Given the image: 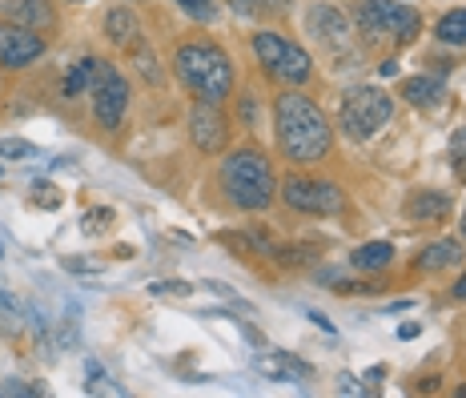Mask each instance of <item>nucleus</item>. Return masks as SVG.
<instances>
[{
  "mask_svg": "<svg viewBox=\"0 0 466 398\" xmlns=\"http://www.w3.org/2000/svg\"><path fill=\"white\" fill-rule=\"evenodd\" d=\"M338 394H366V386L358 383L354 374H342V378H338Z\"/></svg>",
  "mask_w": 466,
  "mask_h": 398,
  "instance_id": "obj_29",
  "label": "nucleus"
},
{
  "mask_svg": "<svg viewBox=\"0 0 466 398\" xmlns=\"http://www.w3.org/2000/svg\"><path fill=\"white\" fill-rule=\"evenodd\" d=\"M85 391H89V394H125L109 374H101V366H96V362H89V383H85Z\"/></svg>",
  "mask_w": 466,
  "mask_h": 398,
  "instance_id": "obj_23",
  "label": "nucleus"
},
{
  "mask_svg": "<svg viewBox=\"0 0 466 398\" xmlns=\"http://www.w3.org/2000/svg\"><path fill=\"white\" fill-rule=\"evenodd\" d=\"M93 65H96L93 56H85V61H76L73 69L65 73V85H61V93L69 97V101H73V97H81V93H89V81H93Z\"/></svg>",
  "mask_w": 466,
  "mask_h": 398,
  "instance_id": "obj_19",
  "label": "nucleus"
},
{
  "mask_svg": "<svg viewBox=\"0 0 466 398\" xmlns=\"http://www.w3.org/2000/svg\"><path fill=\"white\" fill-rule=\"evenodd\" d=\"M65 270H73V274H96L101 266H93V261H81V258H65Z\"/></svg>",
  "mask_w": 466,
  "mask_h": 398,
  "instance_id": "obj_30",
  "label": "nucleus"
},
{
  "mask_svg": "<svg viewBox=\"0 0 466 398\" xmlns=\"http://www.w3.org/2000/svg\"><path fill=\"white\" fill-rule=\"evenodd\" d=\"M109 221H113V209H89L85 213V234L96 238L101 230H109Z\"/></svg>",
  "mask_w": 466,
  "mask_h": 398,
  "instance_id": "obj_26",
  "label": "nucleus"
},
{
  "mask_svg": "<svg viewBox=\"0 0 466 398\" xmlns=\"http://www.w3.org/2000/svg\"><path fill=\"white\" fill-rule=\"evenodd\" d=\"M173 69L186 81L189 93H198V101H226L233 93V65L218 45L209 41H189L177 48Z\"/></svg>",
  "mask_w": 466,
  "mask_h": 398,
  "instance_id": "obj_2",
  "label": "nucleus"
},
{
  "mask_svg": "<svg viewBox=\"0 0 466 398\" xmlns=\"http://www.w3.org/2000/svg\"><path fill=\"white\" fill-rule=\"evenodd\" d=\"M89 93H93V117L105 125V129H116L129 109V81L113 69V65H93V81H89Z\"/></svg>",
  "mask_w": 466,
  "mask_h": 398,
  "instance_id": "obj_7",
  "label": "nucleus"
},
{
  "mask_svg": "<svg viewBox=\"0 0 466 398\" xmlns=\"http://www.w3.org/2000/svg\"><path fill=\"white\" fill-rule=\"evenodd\" d=\"M354 21L370 41H414L422 28V13L402 0H358Z\"/></svg>",
  "mask_w": 466,
  "mask_h": 398,
  "instance_id": "obj_4",
  "label": "nucleus"
},
{
  "mask_svg": "<svg viewBox=\"0 0 466 398\" xmlns=\"http://www.w3.org/2000/svg\"><path fill=\"white\" fill-rule=\"evenodd\" d=\"M105 28H109V36H113L116 45H129V36H133V28H137V21H133L129 8H113V13L105 16Z\"/></svg>",
  "mask_w": 466,
  "mask_h": 398,
  "instance_id": "obj_20",
  "label": "nucleus"
},
{
  "mask_svg": "<svg viewBox=\"0 0 466 398\" xmlns=\"http://www.w3.org/2000/svg\"><path fill=\"white\" fill-rule=\"evenodd\" d=\"M289 0H233V8H238L241 16H261V13H281Z\"/></svg>",
  "mask_w": 466,
  "mask_h": 398,
  "instance_id": "obj_22",
  "label": "nucleus"
},
{
  "mask_svg": "<svg viewBox=\"0 0 466 398\" xmlns=\"http://www.w3.org/2000/svg\"><path fill=\"white\" fill-rule=\"evenodd\" d=\"M45 56V36L33 33V28L5 21L0 25V65L5 69H25V65L41 61Z\"/></svg>",
  "mask_w": 466,
  "mask_h": 398,
  "instance_id": "obj_9",
  "label": "nucleus"
},
{
  "mask_svg": "<svg viewBox=\"0 0 466 398\" xmlns=\"http://www.w3.org/2000/svg\"><path fill=\"white\" fill-rule=\"evenodd\" d=\"M0 394H21V398H36V394H41V386H25L21 378H8V383H0Z\"/></svg>",
  "mask_w": 466,
  "mask_h": 398,
  "instance_id": "obj_28",
  "label": "nucleus"
},
{
  "mask_svg": "<svg viewBox=\"0 0 466 398\" xmlns=\"http://www.w3.org/2000/svg\"><path fill=\"white\" fill-rule=\"evenodd\" d=\"M189 133L193 141H198L201 153H218L221 145H226V117H221L218 101H198L189 109Z\"/></svg>",
  "mask_w": 466,
  "mask_h": 398,
  "instance_id": "obj_10",
  "label": "nucleus"
},
{
  "mask_svg": "<svg viewBox=\"0 0 466 398\" xmlns=\"http://www.w3.org/2000/svg\"><path fill=\"white\" fill-rule=\"evenodd\" d=\"M281 201L298 213H322V218L346 209L342 189L329 186V181H309V178H286L281 181Z\"/></svg>",
  "mask_w": 466,
  "mask_h": 398,
  "instance_id": "obj_8",
  "label": "nucleus"
},
{
  "mask_svg": "<svg viewBox=\"0 0 466 398\" xmlns=\"http://www.w3.org/2000/svg\"><path fill=\"white\" fill-rule=\"evenodd\" d=\"M221 186L238 209H266L274 201V169L258 149H233L221 161Z\"/></svg>",
  "mask_w": 466,
  "mask_h": 398,
  "instance_id": "obj_3",
  "label": "nucleus"
},
{
  "mask_svg": "<svg viewBox=\"0 0 466 398\" xmlns=\"http://www.w3.org/2000/svg\"><path fill=\"white\" fill-rule=\"evenodd\" d=\"M0 322H5L8 330H16V326H21V306H16V298L8 294L5 286H0Z\"/></svg>",
  "mask_w": 466,
  "mask_h": 398,
  "instance_id": "obj_24",
  "label": "nucleus"
},
{
  "mask_svg": "<svg viewBox=\"0 0 466 398\" xmlns=\"http://www.w3.org/2000/svg\"><path fill=\"white\" fill-rule=\"evenodd\" d=\"M254 53H258L261 69L274 73L278 81H286V85H306L309 73H314V65H309V56L302 48L278 33H266V28L254 33Z\"/></svg>",
  "mask_w": 466,
  "mask_h": 398,
  "instance_id": "obj_6",
  "label": "nucleus"
},
{
  "mask_svg": "<svg viewBox=\"0 0 466 398\" xmlns=\"http://www.w3.org/2000/svg\"><path fill=\"white\" fill-rule=\"evenodd\" d=\"M5 13H8V21H16L25 28H53L56 25V13L48 0H8Z\"/></svg>",
  "mask_w": 466,
  "mask_h": 398,
  "instance_id": "obj_13",
  "label": "nucleus"
},
{
  "mask_svg": "<svg viewBox=\"0 0 466 398\" xmlns=\"http://www.w3.org/2000/svg\"><path fill=\"white\" fill-rule=\"evenodd\" d=\"M153 294H189V286H186V281H157V286H153Z\"/></svg>",
  "mask_w": 466,
  "mask_h": 398,
  "instance_id": "obj_31",
  "label": "nucleus"
},
{
  "mask_svg": "<svg viewBox=\"0 0 466 398\" xmlns=\"http://www.w3.org/2000/svg\"><path fill=\"white\" fill-rule=\"evenodd\" d=\"M390 261H394L390 241H366V246H358L354 254H350V266L354 270H386Z\"/></svg>",
  "mask_w": 466,
  "mask_h": 398,
  "instance_id": "obj_16",
  "label": "nucleus"
},
{
  "mask_svg": "<svg viewBox=\"0 0 466 398\" xmlns=\"http://www.w3.org/2000/svg\"><path fill=\"white\" fill-rule=\"evenodd\" d=\"M0 158H8V161H33V158H41V149H36L33 141H25V138H5V141H0Z\"/></svg>",
  "mask_w": 466,
  "mask_h": 398,
  "instance_id": "obj_21",
  "label": "nucleus"
},
{
  "mask_svg": "<svg viewBox=\"0 0 466 398\" xmlns=\"http://www.w3.org/2000/svg\"><path fill=\"white\" fill-rule=\"evenodd\" d=\"M309 33H314L322 45H334V48H342L350 41L346 16L338 13V8H329V5H314V8H309Z\"/></svg>",
  "mask_w": 466,
  "mask_h": 398,
  "instance_id": "obj_12",
  "label": "nucleus"
},
{
  "mask_svg": "<svg viewBox=\"0 0 466 398\" xmlns=\"http://www.w3.org/2000/svg\"><path fill=\"white\" fill-rule=\"evenodd\" d=\"M402 97L410 105H434L442 97V81L439 77H410V81H402Z\"/></svg>",
  "mask_w": 466,
  "mask_h": 398,
  "instance_id": "obj_17",
  "label": "nucleus"
},
{
  "mask_svg": "<svg viewBox=\"0 0 466 398\" xmlns=\"http://www.w3.org/2000/svg\"><path fill=\"white\" fill-rule=\"evenodd\" d=\"M451 165H454V173L466 181V129H459L451 138Z\"/></svg>",
  "mask_w": 466,
  "mask_h": 398,
  "instance_id": "obj_25",
  "label": "nucleus"
},
{
  "mask_svg": "<svg viewBox=\"0 0 466 398\" xmlns=\"http://www.w3.org/2000/svg\"><path fill=\"white\" fill-rule=\"evenodd\" d=\"M394 117V101L390 93H382L378 85H362V89H350L338 113V125L346 129V138L354 141H370L386 121Z\"/></svg>",
  "mask_w": 466,
  "mask_h": 398,
  "instance_id": "obj_5",
  "label": "nucleus"
},
{
  "mask_svg": "<svg viewBox=\"0 0 466 398\" xmlns=\"http://www.w3.org/2000/svg\"><path fill=\"white\" fill-rule=\"evenodd\" d=\"M462 261V246L459 241H431L419 258H414V270H426V274H439V270H451Z\"/></svg>",
  "mask_w": 466,
  "mask_h": 398,
  "instance_id": "obj_15",
  "label": "nucleus"
},
{
  "mask_svg": "<svg viewBox=\"0 0 466 398\" xmlns=\"http://www.w3.org/2000/svg\"><path fill=\"white\" fill-rule=\"evenodd\" d=\"M254 371L269 383H309L314 378V366L302 362L298 354L289 351H269V354H258L254 358Z\"/></svg>",
  "mask_w": 466,
  "mask_h": 398,
  "instance_id": "obj_11",
  "label": "nucleus"
},
{
  "mask_svg": "<svg viewBox=\"0 0 466 398\" xmlns=\"http://www.w3.org/2000/svg\"><path fill=\"white\" fill-rule=\"evenodd\" d=\"M274 125H278V145L289 161L314 165L329 153V141H334L329 121L306 93H281L274 105Z\"/></svg>",
  "mask_w": 466,
  "mask_h": 398,
  "instance_id": "obj_1",
  "label": "nucleus"
},
{
  "mask_svg": "<svg viewBox=\"0 0 466 398\" xmlns=\"http://www.w3.org/2000/svg\"><path fill=\"white\" fill-rule=\"evenodd\" d=\"M459 394H466V386H462V391H459Z\"/></svg>",
  "mask_w": 466,
  "mask_h": 398,
  "instance_id": "obj_35",
  "label": "nucleus"
},
{
  "mask_svg": "<svg viewBox=\"0 0 466 398\" xmlns=\"http://www.w3.org/2000/svg\"><path fill=\"white\" fill-rule=\"evenodd\" d=\"M306 318H314V326H322V330H329V334H334V326H329V318H322V314H318V310H309Z\"/></svg>",
  "mask_w": 466,
  "mask_h": 398,
  "instance_id": "obj_32",
  "label": "nucleus"
},
{
  "mask_svg": "<svg viewBox=\"0 0 466 398\" xmlns=\"http://www.w3.org/2000/svg\"><path fill=\"white\" fill-rule=\"evenodd\" d=\"M189 16H201V21H213V0H177Z\"/></svg>",
  "mask_w": 466,
  "mask_h": 398,
  "instance_id": "obj_27",
  "label": "nucleus"
},
{
  "mask_svg": "<svg viewBox=\"0 0 466 398\" xmlns=\"http://www.w3.org/2000/svg\"><path fill=\"white\" fill-rule=\"evenodd\" d=\"M434 36L442 45H466V8H451L439 25H434Z\"/></svg>",
  "mask_w": 466,
  "mask_h": 398,
  "instance_id": "obj_18",
  "label": "nucleus"
},
{
  "mask_svg": "<svg viewBox=\"0 0 466 398\" xmlns=\"http://www.w3.org/2000/svg\"><path fill=\"white\" fill-rule=\"evenodd\" d=\"M459 230H462V238H466V213H462V221H459Z\"/></svg>",
  "mask_w": 466,
  "mask_h": 398,
  "instance_id": "obj_34",
  "label": "nucleus"
},
{
  "mask_svg": "<svg viewBox=\"0 0 466 398\" xmlns=\"http://www.w3.org/2000/svg\"><path fill=\"white\" fill-rule=\"evenodd\" d=\"M76 5H85V0H76Z\"/></svg>",
  "mask_w": 466,
  "mask_h": 398,
  "instance_id": "obj_36",
  "label": "nucleus"
},
{
  "mask_svg": "<svg viewBox=\"0 0 466 398\" xmlns=\"http://www.w3.org/2000/svg\"><path fill=\"white\" fill-rule=\"evenodd\" d=\"M451 294H454V298H459V302H466V274H462L459 281H454V290H451Z\"/></svg>",
  "mask_w": 466,
  "mask_h": 398,
  "instance_id": "obj_33",
  "label": "nucleus"
},
{
  "mask_svg": "<svg viewBox=\"0 0 466 398\" xmlns=\"http://www.w3.org/2000/svg\"><path fill=\"white\" fill-rule=\"evenodd\" d=\"M446 213H451V198L439 189H419L410 201H406V218L410 221H446Z\"/></svg>",
  "mask_w": 466,
  "mask_h": 398,
  "instance_id": "obj_14",
  "label": "nucleus"
}]
</instances>
